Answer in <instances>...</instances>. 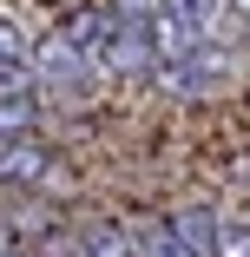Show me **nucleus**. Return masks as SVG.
Wrapping results in <instances>:
<instances>
[{
    "instance_id": "1",
    "label": "nucleus",
    "mask_w": 250,
    "mask_h": 257,
    "mask_svg": "<svg viewBox=\"0 0 250 257\" xmlns=\"http://www.w3.org/2000/svg\"><path fill=\"white\" fill-rule=\"evenodd\" d=\"M7 257H250V0H7Z\"/></svg>"
}]
</instances>
